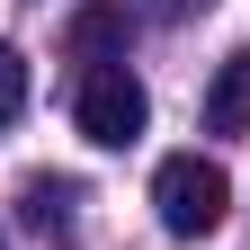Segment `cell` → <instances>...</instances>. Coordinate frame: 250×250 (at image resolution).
Instances as JSON below:
<instances>
[{"instance_id": "obj_6", "label": "cell", "mask_w": 250, "mask_h": 250, "mask_svg": "<svg viewBox=\"0 0 250 250\" xmlns=\"http://www.w3.org/2000/svg\"><path fill=\"white\" fill-rule=\"evenodd\" d=\"M27 107V54L18 45H0V134H9V116Z\"/></svg>"}, {"instance_id": "obj_2", "label": "cell", "mask_w": 250, "mask_h": 250, "mask_svg": "<svg viewBox=\"0 0 250 250\" xmlns=\"http://www.w3.org/2000/svg\"><path fill=\"white\" fill-rule=\"evenodd\" d=\"M81 134L89 143H107V152H125V143H134L143 134V116H152V99H143V81L134 72H125V62H116V72H89L81 81Z\"/></svg>"}, {"instance_id": "obj_5", "label": "cell", "mask_w": 250, "mask_h": 250, "mask_svg": "<svg viewBox=\"0 0 250 250\" xmlns=\"http://www.w3.org/2000/svg\"><path fill=\"white\" fill-rule=\"evenodd\" d=\"M18 206H27L36 232H72V224H81V179H27Z\"/></svg>"}, {"instance_id": "obj_3", "label": "cell", "mask_w": 250, "mask_h": 250, "mask_svg": "<svg viewBox=\"0 0 250 250\" xmlns=\"http://www.w3.org/2000/svg\"><path fill=\"white\" fill-rule=\"evenodd\" d=\"M125 36H134L125 0H89V9H72V27H62L72 62H89V72H116V62H125Z\"/></svg>"}, {"instance_id": "obj_1", "label": "cell", "mask_w": 250, "mask_h": 250, "mask_svg": "<svg viewBox=\"0 0 250 250\" xmlns=\"http://www.w3.org/2000/svg\"><path fill=\"white\" fill-rule=\"evenodd\" d=\"M152 206H161V232L170 241H197V232L224 224L232 179H224V161H206V152H170V161L152 170Z\"/></svg>"}, {"instance_id": "obj_4", "label": "cell", "mask_w": 250, "mask_h": 250, "mask_svg": "<svg viewBox=\"0 0 250 250\" xmlns=\"http://www.w3.org/2000/svg\"><path fill=\"white\" fill-rule=\"evenodd\" d=\"M206 134H250V54H224L206 89Z\"/></svg>"}, {"instance_id": "obj_7", "label": "cell", "mask_w": 250, "mask_h": 250, "mask_svg": "<svg viewBox=\"0 0 250 250\" xmlns=\"http://www.w3.org/2000/svg\"><path fill=\"white\" fill-rule=\"evenodd\" d=\"M0 250H9V232H0Z\"/></svg>"}]
</instances>
